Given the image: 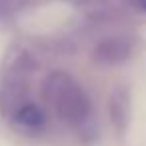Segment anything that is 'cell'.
<instances>
[{"instance_id":"1","label":"cell","mask_w":146,"mask_h":146,"mask_svg":"<svg viewBox=\"0 0 146 146\" xmlns=\"http://www.w3.org/2000/svg\"><path fill=\"white\" fill-rule=\"evenodd\" d=\"M54 106H56V112L60 118H64L66 122L70 124H80L88 118V112H90V100L88 96L84 94L82 88L70 84L66 86L54 100Z\"/></svg>"},{"instance_id":"4","label":"cell","mask_w":146,"mask_h":146,"mask_svg":"<svg viewBox=\"0 0 146 146\" xmlns=\"http://www.w3.org/2000/svg\"><path fill=\"white\" fill-rule=\"evenodd\" d=\"M108 106H110V116H112V120H114L118 126H124V122H126V108H128V94H126L124 90H120V88L114 90V94H112Z\"/></svg>"},{"instance_id":"2","label":"cell","mask_w":146,"mask_h":146,"mask_svg":"<svg viewBox=\"0 0 146 146\" xmlns=\"http://www.w3.org/2000/svg\"><path fill=\"white\" fill-rule=\"evenodd\" d=\"M130 50H132V44L128 38L110 36V38H104L96 44L92 56L98 64H118L130 56Z\"/></svg>"},{"instance_id":"6","label":"cell","mask_w":146,"mask_h":146,"mask_svg":"<svg viewBox=\"0 0 146 146\" xmlns=\"http://www.w3.org/2000/svg\"><path fill=\"white\" fill-rule=\"evenodd\" d=\"M16 8V0H0V16H4Z\"/></svg>"},{"instance_id":"8","label":"cell","mask_w":146,"mask_h":146,"mask_svg":"<svg viewBox=\"0 0 146 146\" xmlns=\"http://www.w3.org/2000/svg\"><path fill=\"white\" fill-rule=\"evenodd\" d=\"M80 2H94V0H80Z\"/></svg>"},{"instance_id":"3","label":"cell","mask_w":146,"mask_h":146,"mask_svg":"<svg viewBox=\"0 0 146 146\" xmlns=\"http://www.w3.org/2000/svg\"><path fill=\"white\" fill-rule=\"evenodd\" d=\"M14 120H16L18 126L28 128V130H38V128L44 126V114L34 104H22L14 112Z\"/></svg>"},{"instance_id":"5","label":"cell","mask_w":146,"mask_h":146,"mask_svg":"<svg viewBox=\"0 0 146 146\" xmlns=\"http://www.w3.org/2000/svg\"><path fill=\"white\" fill-rule=\"evenodd\" d=\"M72 84V80H70V76L66 74V72H52L48 78H46V82H44V96L46 98H50V100H54L66 86H70Z\"/></svg>"},{"instance_id":"7","label":"cell","mask_w":146,"mask_h":146,"mask_svg":"<svg viewBox=\"0 0 146 146\" xmlns=\"http://www.w3.org/2000/svg\"><path fill=\"white\" fill-rule=\"evenodd\" d=\"M128 2H130L134 8H138V10H144V12H146V0H128Z\"/></svg>"}]
</instances>
